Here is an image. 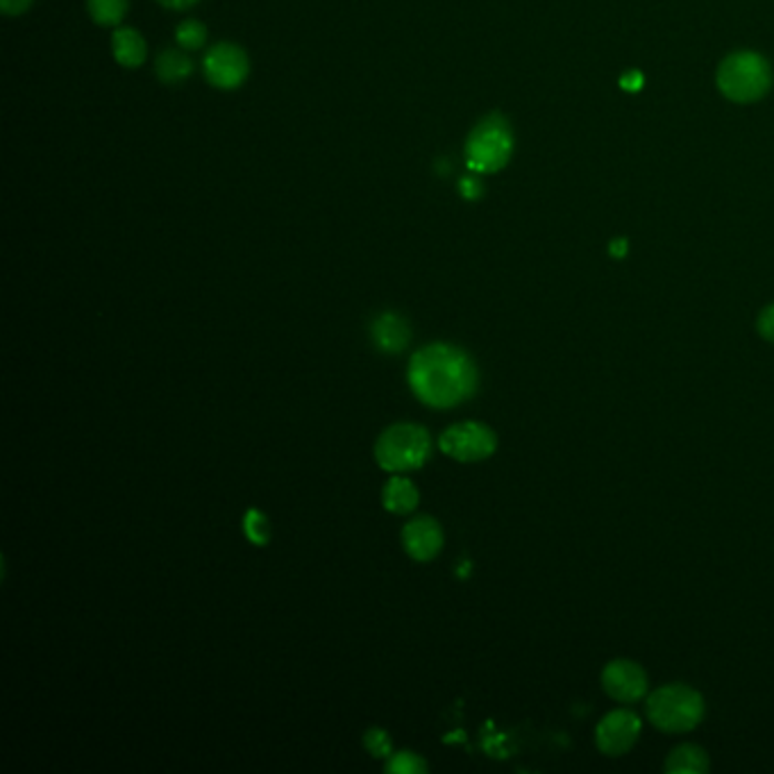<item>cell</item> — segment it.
Listing matches in <instances>:
<instances>
[{
  "label": "cell",
  "mask_w": 774,
  "mask_h": 774,
  "mask_svg": "<svg viewBox=\"0 0 774 774\" xmlns=\"http://www.w3.org/2000/svg\"><path fill=\"white\" fill-rule=\"evenodd\" d=\"M438 447L452 460L473 464L491 457L497 447V438L491 427L468 421L447 427L438 438Z\"/></svg>",
  "instance_id": "6"
},
{
  "label": "cell",
  "mask_w": 774,
  "mask_h": 774,
  "mask_svg": "<svg viewBox=\"0 0 774 774\" xmlns=\"http://www.w3.org/2000/svg\"><path fill=\"white\" fill-rule=\"evenodd\" d=\"M648 720L661 732L687 734L693 732L704 718V698L684 684L657 689L648 698Z\"/></svg>",
  "instance_id": "4"
},
{
  "label": "cell",
  "mask_w": 774,
  "mask_h": 774,
  "mask_svg": "<svg viewBox=\"0 0 774 774\" xmlns=\"http://www.w3.org/2000/svg\"><path fill=\"white\" fill-rule=\"evenodd\" d=\"M425 770H427V765L423 763V758L416 754H409V752L395 754L386 763V772H393V774H423Z\"/></svg>",
  "instance_id": "19"
},
{
  "label": "cell",
  "mask_w": 774,
  "mask_h": 774,
  "mask_svg": "<svg viewBox=\"0 0 774 774\" xmlns=\"http://www.w3.org/2000/svg\"><path fill=\"white\" fill-rule=\"evenodd\" d=\"M409 337H412V332H409V326L402 316L382 313L375 318L373 339L382 352H400L409 343Z\"/></svg>",
  "instance_id": "12"
},
{
  "label": "cell",
  "mask_w": 774,
  "mask_h": 774,
  "mask_svg": "<svg viewBox=\"0 0 774 774\" xmlns=\"http://www.w3.org/2000/svg\"><path fill=\"white\" fill-rule=\"evenodd\" d=\"M32 8V0H0V10L6 17H21Z\"/></svg>",
  "instance_id": "23"
},
{
  "label": "cell",
  "mask_w": 774,
  "mask_h": 774,
  "mask_svg": "<svg viewBox=\"0 0 774 774\" xmlns=\"http://www.w3.org/2000/svg\"><path fill=\"white\" fill-rule=\"evenodd\" d=\"M663 767L670 774H704L709 772V756L698 745H679L670 752Z\"/></svg>",
  "instance_id": "15"
},
{
  "label": "cell",
  "mask_w": 774,
  "mask_h": 774,
  "mask_svg": "<svg viewBox=\"0 0 774 774\" xmlns=\"http://www.w3.org/2000/svg\"><path fill=\"white\" fill-rule=\"evenodd\" d=\"M432 452L430 434L419 425H393L375 445V460L389 473H404L421 468Z\"/></svg>",
  "instance_id": "5"
},
{
  "label": "cell",
  "mask_w": 774,
  "mask_h": 774,
  "mask_svg": "<svg viewBox=\"0 0 774 774\" xmlns=\"http://www.w3.org/2000/svg\"><path fill=\"white\" fill-rule=\"evenodd\" d=\"M409 384L416 398L430 406H457L475 393L477 369L464 350L447 343H432L412 357Z\"/></svg>",
  "instance_id": "1"
},
{
  "label": "cell",
  "mask_w": 774,
  "mask_h": 774,
  "mask_svg": "<svg viewBox=\"0 0 774 774\" xmlns=\"http://www.w3.org/2000/svg\"><path fill=\"white\" fill-rule=\"evenodd\" d=\"M112 53L123 69H140L146 62L148 45L140 30L118 25L112 34Z\"/></svg>",
  "instance_id": "11"
},
{
  "label": "cell",
  "mask_w": 774,
  "mask_h": 774,
  "mask_svg": "<svg viewBox=\"0 0 774 774\" xmlns=\"http://www.w3.org/2000/svg\"><path fill=\"white\" fill-rule=\"evenodd\" d=\"M756 328H758V334H761L765 341L774 343V305H767V307L761 311L758 321H756Z\"/></svg>",
  "instance_id": "21"
},
{
  "label": "cell",
  "mask_w": 774,
  "mask_h": 774,
  "mask_svg": "<svg viewBox=\"0 0 774 774\" xmlns=\"http://www.w3.org/2000/svg\"><path fill=\"white\" fill-rule=\"evenodd\" d=\"M130 0H86L89 17L101 28H118L127 14Z\"/></svg>",
  "instance_id": "16"
},
{
  "label": "cell",
  "mask_w": 774,
  "mask_h": 774,
  "mask_svg": "<svg viewBox=\"0 0 774 774\" xmlns=\"http://www.w3.org/2000/svg\"><path fill=\"white\" fill-rule=\"evenodd\" d=\"M203 73L211 86L220 91H233L248 80L250 60L241 45L220 41L207 51L203 60Z\"/></svg>",
  "instance_id": "7"
},
{
  "label": "cell",
  "mask_w": 774,
  "mask_h": 774,
  "mask_svg": "<svg viewBox=\"0 0 774 774\" xmlns=\"http://www.w3.org/2000/svg\"><path fill=\"white\" fill-rule=\"evenodd\" d=\"M175 41H177L179 49H185L187 53L198 51V49H203L205 41H207V28L200 21H196V19L182 21L175 28Z\"/></svg>",
  "instance_id": "17"
},
{
  "label": "cell",
  "mask_w": 774,
  "mask_h": 774,
  "mask_svg": "<svg viewBox=\"0 0 774 774\" xmlns=\"http://www.w3.org/2000/svg\"><path fill=\"white\" fill-rule=\"evenodd\" d=\"M157 3L166 10H173V12H182V10H189L194 8L196 3H200V0H157Z\"/></svg>",
  "instance_id": "25"
},
{
  "label": "cell",
  "mask_w": 774,
  "mask_h": 774,
  "mask_svg": "<svg viewBox=\"0 0 774 774\" xmlns=\"http://www.w3.org/2000/svg\"><path fill=\"white\" fill-rule=\"evenodd\" d=\"M363 745L373 754V756H389L391 754V741L386 736V732L382 730H371L363 739Z\"/></svg>",
  "instance_id": "20"
},
{
  "label": "cell",
  "mask_w": 774,
  "mask_h": 774,
  "mask_svg": "<svg viewBox=\"0 0 774 774\" xmlns=\"http://www.w3.org/2000/svg\"><path fill=\"white\" fill-rule=\"evenodd\" d=\"M609 250H611L613 257H625L627 250H629V244H627L625 239H616V241L609 246Z\"/></svg>",
  "instance_id": "26"
},
{
  "label": "cell",
  "mask_w": 774,
  "mask_h": 774,
  "mask_svg": "<svg viewBox=\"0 0 774 774\" xmlns=\"http://www.w3.org/2000/svg\"><path fill=\"white\" fill-rule=\"evenodd\" d=\"M244 532H246L250 543L266 545L268 538H270V523H268V518L261 512L250 509L246 514V518H244Z\"/></svg>",
  "instance_id": "18"
},
{
  "label": "cell",
  "mask_w": 774,
  "mask_h": 774,
  "mask_svg": "<svg viewBox=\"0 0 774 774\" xmlns=\"http://www.w3.org/2000/svg\"><path fill=\"white\" fill-rule=\"evenodd\" d=\"M602 689L616 702L633 704L648 693V674L636 661L616 659L602 670Z\"/></svg>",
  "instance_id": "9"
},
{
  "label": "cell",
  "mask_w": 774,
  "mask_h": 774,
  "mask_svg": "<svg viewBox=\"0 0 774 774\" xmlns=\"http://www.w3.org/2000/svg\"><path fill=\"white\" fill-rule=\"evenodd\" d=\"M641 730L643 720L639 715L629 709H616L600 720L596 730V743L602 754L622 756L639 741Z\"/></svg>",
  "instance_id": "8"
},
{
  "label": "cell",
  "mask_w": 774,
  "mask_h": 774,
  "mask_svg": "<svg viewBox=\"0 0 774 774\" xmlns=\"http://www.w3.org/2000/svg\"><path fill=\"white\" fill-rule=\"evenodd\" d=\"M514 144L512 123L499 112H491L468 134L464 146L466 166L475 175L499 173L512 162Z\"/></svg>",
  "instance_id": "2"
},
{
  "label": "cell",
  "mask_w": 774,
  "mask_h": 774,
  "mask_svg": "<svg viewBox=\"0 0 774 774\" xmlns=\"http://www.w3.org/2000/svg\"><path fill=\"white\" fill-rule=\"evenodd\" d=\"M718 89L732 103H756L772 86V69L767 60L754 51H739L724 58L715 75Z\"/></svg>",
  "instance_id": "3"
},
{
  "label": "cell",
  "mask_w": 774,
  "mask_h": 774,
  "mask_svg": "<svg viewBox=\"0 0 774 774\" xmlns=\"http://www.w3.org/2000/svg\"><path fill=\"white\" fill-rule=\"evenodd\" d=\"M643 75L639 73V71H629V73H625L622 75V80H620V86L622 89H627V91H631V94H636V91H639L641 86H643Z\"/></svg>",
  "instance_id": "24"
},
{
  "label": "cell",
  "mask_w": 774,
  "mask_h": 774,
  "mask_svg": "<svg viewBox=\"0 0 774 774\" xmlns=\"http://www.w3.org/2000/svg\"><path fill=\"white\" fill-rule=\"evenodd\" d=\"M419 499H421V495H419L416 486L404 477H393L384 486V493H382L384 509L391 514H398V516L414 512L419 507Z\"/></svg>",
  "instance_id": "14"
},
{
  "label": "cell",
  "mask_w": 774,
  "mask_h": 774,
  "mask_svg": "<svg viewBox=\"0 0 774 774\" xmlns=\"http://www.w3.org/2000/svg\"><path fill=\"white\" fill-rule=\"evenodd\" d=\"M460 194L466 198V200H477L482 198L484 194V187H482V182L475 177V175H468V177H462L460 182Z\"/></svg>",
  "instance_id": "22"
},
{
  "label": "cell",
  "mask_w": 774,
  "mask_h": 774,
  "mask_svg": "<svg viewBox=\"0 0 774 774\" xmlns=\"http://www.w3.org/2000/svg\"><path fill=\"white\" fill-rule=\"evenodd\" d=\"M406 555L416 561H432L443 548V532L432 518H416L402 529Z\"/></svg>",
  "instance_id": "10"
},
{
  "label": "cell",
  "mask_w": 774,
  "mask_h": 774,
  "mask_svg": "<svg viewBox=\"0 0 774 774\" xmlns=\"http://www.w3.org/2000/svg\"><path fill=\"white\" fill-rule=\"evenodd\" d=\"M194 60L187 55L185 49H166L157 55L155 71L159 82L164 84H179L194 75Z\"/></svg>",
  "instance_id": "13"
}]
</instances>
